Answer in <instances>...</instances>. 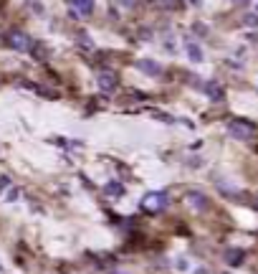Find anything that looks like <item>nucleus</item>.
<instances>
[{
  "label": "nucleus",
  "instance_id": "f257e3e1",
  "mask_svg": "<svg viewBox=\"0 0 258 274\" xmlns=\"http://www.w3.org/2000/svg\"><path fill=\"white\" fill-rule=\"evenodd\" d=\"M228 135L235 137V140H253L256 125H251L246 119H233V122H228Z\"/></svg>",
  "mask_w": 258,
  "mask_h": 274
},
{
  "label": "nucleus",
  "instance_id": "f03ea898",
  "mask_svg": "<svg viewBox=\"0 0 258 274\" xmlns=\"http://www.w3.org/2000/svg\"><path fill=\"white\" fill-rule=\"evenodd\" d=\"M142 208L147 213H160V211H164L167 208V195L164 193H147L142 198Z\"/></svg>",
  "mask_w": 258,
  "mask_h": 274
},
{
  "label": "nucleus",
  "instance_id": "7ed1b4c3",
  "mask_svg": "<svg viewBox=\"0 0 258 274\" xmlns=\"http://www.w3.org/2000/svg\"><path fill=\"white\" fill-rule=\"evenodd\" d=\"M5 43L15 51H28L30 49V38L23 33V30H10V33L5 36Z\"/></svg>",
  "mask_w": 258,
  "mask_h": 274
},
{
  "label": "nucleus",
  "instance_id": "20e7f679",
  "mask_svg": "<svg viewBox=\"0 0 258 274\" xmlns=\"http://www.w3.org/2000/svg\"><path fill=\"white\" fill-rule=\"evenodd\" d=\"M96 86L101 91H112L117 86V74H112V71H99L96 74Z\"/></svg>",
  "mask_w": 258,
  "mask_h": 274
},
{
  "label": "nucleus",
  "instance_id": "39448f33",
  "mask_svg": "<svg viewBox=\"0 0 258 274\" xmlns=\"http://www.w3.org/2000/svg\"><path fill=\"white\" fill-rule=\"evenodd\" d=\"M137 69H140V71H147V74H152V76H157V74L162 71L160 64H155V61H147V58L137 61Z\"/></svg>",
  "mask_w": 258,
  "mask_h": 274
},
{
  "label": "nucleus",
  "instance_id": "423d86ee",
  "mask_svg": "<svg viewBox=\"0 0 258 274\" xmlns=\"http://www.w3.org/2000/svg\"><path fill=\"white\" fill-rule=\"evenodd\" d=\"M188 203H190L192 208H197V211H205V208H208V201H205L203 193H190V195H188Z\"/></svg>",
  "mask_w": 258,
  "mask_h": 274
},
{
  "label": "nucleus",
  "instance_id": "0eeeda50",
  "mask_svg": "<svg viewBox=\"0 0 258 274\" xmlns=\"http://www.w3.org/2000/svg\"><path fill=\"white\" fill-rule=\"evenodd\" d=\"M205 91H208V97H210V99H215V102L223 99V89H220L215 82H208V84H205Z\"/></svg>",
  "mask_w": 258,
  "mask_h": 274
},
{
  "label": "nucleus",
  "instance_id": "6e6552de",
  "mask_svg": "<svg viewBox=\"0 0 258 274\" xmlns=\"http://www.w3.org/2000/svg\"><path fill=\"white\" fill-rule=\"evenodd\" d=\"M225 259H228V264H231V267H238L243 262V251L240 249H228L225 251Z\"/></svg>",
  "mask_w": 258,
  "mask_h": 274
},
{
  "label": "nucleus",
  "instance_id": "1a4fd4ad",
  "mask_svg": "<svg viewBox=\"0 0 258 274\" xmlns=\"http://www.w3.org/2000/svg\"><path fill=\"white\" fill-rule=\"evenodd\" d=\"M73 3V8L79 10V13H84V15H89L91 13V8H94V0H71Z\"/></svg>",
  "mask_w": 258,
  "mask_h": 274
},
{
  "label": "nucleus",
  "instance_id": "9d476101",
  "mask_svg": "<svg viewBox=\"0 0 258 274\" xmlns=\"http://www.w3.org/2000/svg\"><path fill=\"white\" fill-rule=\"evenodd\" d=\"M188 56H190V61H203V49L197 43H188Z\"/></svg>",
  "mask_w": 258,
  "mask_h": 274
},
{
  "label": "nucleus",
  "instance_id": "9b49d317",
  "mask_svg": "<svg viewBox=\"0 0 258 274\" xmlns=\"http://www.w3.org/2000/svg\"><path fill=\"white\" fill-rule=\"evenodd\" d=\"M104 191L109 193V195H124V186H119V183H109Z\"/></svg>",
  "mask_w": 258,
  "mask_h": 274
},
{
  "label": "nucleus",
  "instance_id": "f8f14e48",
  "mask_svg": "<svg viewBox=\"0 0 258 274\" xmlns=\"http://www.w3.org/2000/svg\"><path fill=\"white\" fill-rule=\"evenodd\" d=\"M76 41H79V46H84V49H91V46H94V43H91V38H89L86 30H81V33H76Z\"/></svg>",
  "mask_w": 258,
  "mask_h": 274
},
{
  "label": "nucleus",
  "instance_id": "ddd939ff",
  "mask_svg": "<svg viewBox=\"0 0 258 274\" xmlns=\"http://www.w3.org/2000/svg\"><path fill=\"white\" fill-rule=\"evenodd\" d=\"M243 23L251 26V28H258V15H256V13H248L246 18H243Z\"/></svg>",
  "mask_w": 258,
  "mask_h": 274
},
{
  "label": "nucleus",
  "instance_id": "4468645a",
  "mask_svg": "<svg viewBox=\"0 0 258 274\" xmlns=\"http://www.w3.org/2000/svg\"><path fill=\"white\" fill-rule=\"evenodd\" d=\"M21 195V191L18 188H10V193H8V198H5V201H15V198H18Z\"/></svg>",
  "mask_w": 258,
  "mask_h": 274
},
{
  "label": "nucleus",
  "instance_id": "2eb2a0df",
  "mask_svg": "<svg viewBox=\"0 0 258 274\" xmlns=\"http://www.w3.org/2000/svg\"><path fill=\"white\" fill-rule=\"evenodd\" d=\"M3 188H8V178H0V191Z\"/></svg>",
  "mask_w": 258,
  "mask_h": 274
},
{
  "label": "nucleus",
  "instance_id": "dca6fc26",
  "mask_svg": "<svg viewBox=\"0 0 258 274\" xmlns=\"http://www.w3.org/2000/svg\"><path fill=\"white\" fill-rule=\"evenodd\" d=\"M195 274H210V272H208L205 267H197V269H195Z\"/></svg>",
  "mask_w": 258,
  "mask_h": 274
},
{
  "label": "nucleus",
  "instance_id": "f3484780",
  "mask_svg": "<svg viewBox=\"0 0 258 274\" xmlns=\"http://www.w3.org/2000/svg\"><path fill=\"white\" fill-rule=\"evenodd\" d=\"M117 274H124V272H117Z\"/></svg>",
  "mask_w": 258,
  "mask_h": 274
}]
</instances>
